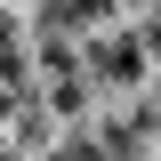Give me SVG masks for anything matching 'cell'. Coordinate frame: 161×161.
I'll list each match as a JSON object with an SVG mask.
<instances>
[{
    "instance_id": "obj_1",
    "label": "cell",
    "mask_w": 161,
    "mask_h": 161,
    "mask_svg": "<svg viewBox=\"0 0 161 161\" xmlns=\"http://www.w3.org/2000/svg\"><path fill=\"white\" fill-rule=\"evenodd\" d=\"M105 16H113V0H57V24H73V32H97Z\"/></svg>"
}]
</instances>
